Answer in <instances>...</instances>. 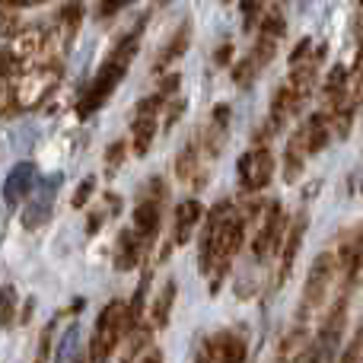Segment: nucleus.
Here are the masks:
<instances>
[{
  "instance_id": "obj_1",
  "label": "nucleus",
  "mask_w": 363,
  "mask_h": 363,
  "mask_svg": "<svg viewBox=\"0 0 363 363\" xmlns=\"http://www.w3.org/2000/svg\"><path fill=\"white\" fill-rule=\"evenodd\" d=\"M242 230H245V220L239 217V213H230V204H220L211 211L204 239H201V271H204V274L217 271L211 290L220 287L230 262L236 258L239 245H242Z\"/></svg>"
},
{
  "instance_id": "obj_2",
  "label": "nucleus",
  "mask_w": 363,
  "mask_h": 363,
  "mask_svg": "<svg viewBox=\"0 0 363 363\" xmlns=\"http://www.w3.org/2000/svg\"><path fill=\"white\" fill-rule=\"evenodd\" d=\"M140 32H144V23H140L138 29L131 32V35H125V38H121V45L112 51V57H108V61L99 67V74H96V80L89 83V89H86V93H83L80 106H77V112H80V118H86L89 112H96V108H99L102 102H106L108 96L115 93V86H118V83L125 80V74H128V64H131L134 51H138Z\"/></svg>"
},
{
  "instance_id": "obj_3",
  "label": "nucleus",
  "mask_w": 363,
  "mask_h": 363,
  "mask_svg": "<svg viewBox=\"0 0 363 363\" xmlns=\"http://www.w3.org/2000/svg\"><path fill=\"white\" fill-rule=\"evenodd\" d=\"M125 315H128V309L121 306V303H108V306L102 309L99 322H96V335H93V363H106V357L115 351L121 332L128 328Z\"/></svg>"
},
{
  "instance_id": "obj_4",
  "label": "nucleus",
  "mask_w": 363,
  "mask_h": 363,
  "mask_svg": "<svg viewBox=\"0 0 363 363\" xmlns=\"http://www.w3.org/2000/svg\"><path fill=\"white\" fill-rule=\"evenodd\" d=\"M332 281H335V258H332V255H319V258L313 262V268H309L306 290H303V306H300V315H303V319H306L309 313H315V309L325 303Z\"/></svg>"
},
{
  "instance_id": "obj_5",
  "label": "nucleus",
  "mask_w": 363,
  "mask_h": 363,
  "mask_svg": "<svg viewBox=\"0 0 363 363\" xmlns=\"http://www.w3.org/2000/svg\"><path fill=\"white\" fill-rule=\"evenodd\" d=\"M245 360V338L236 332H220L198 347L194 363H242Z\"/></svg>"
},
{
  "instance_id": "obj_6",
  "label": "nucleus",
  "mask_w": 363,
  "mask_h": 363,
  "mask_svg": "<svg viewBox=\"0 0 363 363\" xmlns=\"http://www.w3.org/2000/svg\"><path fill=\"white\" fill-rule=\"evenodd\" d=\"M271 169H274V160H271L268 147H255L239 157V182L245 191H262L271 182Z\"/></svg>"
},
{
  "instance_id": "obj_7",
  "label": "nucleus",
  "mask_w": 363,
  "mask_h": 363,
  "mask_svg": "<svg viewBox=\"0 0 363 363\" xmlns=\"http://www.w3.org/2000/svg\"><path fill=\"white\" fill-rule=\"evenodd\" d=\"M160 191H163V182L153 179L147 185V198H140L138 211H134V233H138L140 242H150L160 230Z\"/></svg>"
},
{
  "instance_id": "obj_8",
  "label": "nucleus",
  "mask_w": 363,
  "mask_h": 363,
  "mask_svg": "<svg viewBox=\"0 0 363 363\" xmlns=\"http://www.w3.org/2000/svg\"><path fill=\"white\" fill-rule=\"evenodd\" d=\"M57 188H61V176H51V179L42 182L38 194L29 201V207H26V213H23V226H26V230H35V226H42L45 220L51 217V207H55Z\"/></svg>"
},
{
  "instance_id": "obj_9",
  "label": "nucleus",
  "mask_w": 363,
  "mask_h": 363,
  "mask_svg": "<svg viewBox=\"0 0 363 363\" xmlns=\"http://www.w3.org/2000/svg\"><path fill=\"white\" fill-rule=\"evenodd\" d=\"M160 106H163V99L153 96V99H147L144 106L138 108V121H134V153H138V157H144L153 144V134H157V108Z\"/></svg>"
},
{
  "instance_id": "obj_10",
  "label": "nucleus",
  "mask_w": 363,
  "mask_h": 363,
  "mask_svg": "<svg viewBox=\"0 0 363 363\" xmlns=\"http://www.w3.org/2000/svg\"><path fill=\"white\" fill-rule=\"evenodd\" d=\"M281 35H284V16H281V10L274 6V10L264 16V26H262V35H258V45H255V55H252V61H255V64H268L271 57L277 55Z\"/></svg>"
},
{
  "instance_id": "obj_11",
  "label": "nucleus",
  "mask_w": 363,
  "mask_h": 363,
  "mask_svg": "<svg viewBox=\"0 0 363 363\" xmlns=\"http://www.w3.org/2000/svg\"><path fill=\"white\" fill-rule=\"evenodd\" d=\"M281 230H284V213H281L277 204H271L268 217H264L262 230H258V236H255V258L258 262H264V258L277 249V236H281Z\"/></svg>"
},
{
  "instance_id": "obj_12",
  "label": "nucleus",
  "mask_w": 363,
  "mask_h": 363,
  "mask_svg": "<svg viewBox=\"0 0 363 363\" xmlns=\"http://www.w3.org/2000/svg\"><path fill=\"white\" fill-rule=\"evenodd\" d=\"M32 185H35V166L32 163H19L13 166V172L6 176L4 182V201L6 204H19V201L26 198V194L32 191Z\"/></svg>"
},
{
  "instance_id": "obj_13",
  "label": "nucleus",
  "mask_w": 363,
  "mask_h": 363,
  "mask_svg": "<svg viewBox=\"0 0 363 363\" xmlns=\"http://www.w3.org/2000/svg\"><path fill=\"white\" fill-rule=\"evenodd\" d=\"M140 255H144V242L138 239V233L134 230H125L118 236V245H115V268L131 271L134 264L140 262Z\"/></svg>"
},
{
  "instance_id": "obj_14",
  "label": "nucleus",
  "mask_w": 363,
  "mask_h": 363,
  "mask_svg": "<svg viewBox=\"0 0 363 363\" xmlns=\"http://www.w3.org/2000/svg\"><path fill=\"white\" fill-rule=\"evenodd\" d=\"M201 204L198 201H182L179 204V211H176V242L179 245H185L188 239H191V230L198 226V220H201Z\"/></svg>"
},
{
  "instance_id": "obj_15",
  "label": "nucleus",
  "mask_w": 363,
  "mask_h": 363,
  "mask_svg": "<svg viewBox=\"0 0 363 363\" xmlns=\"http://www.w3.org/2000/svg\"><path fill=\"white\" fill-rule=\"evenodd\" d=\"M303 233H306V213H300V217L294 220V226H290L287 239H284V255H281V281L287 277L290 264H294L296 252H300V242H303Z\"/></svg>"
},
{
  "instance_id": "obj_16",
  "label": "nucleus",
  "mask_w": 363,
  "mask_h": 363,
  "mask_svg": "<svg viewBox=\"0 0 363 363\" xmlns=\"http://www.w3.org/2000/svg\"><path fill=\"white\" fill-rule=\"evenodd\" d=\"M303 106V99L294 93V89H277L274 102H271V118H274V128H281L287 118H294V112Z\"/></svg>"
},
{
  "instance_id": "obj_17",
  "label": "nucleus",
  "mask_w": 363,
  "mask_h": 363,
  "mask_svg": "<svg viewBox=\"0 0 363 363\" xmlns=\"http://www.w3.org/2000/svg\"><path fill=\"white\" fill-rule=\"evenodd\" d=\"M300 134H303V144H306V153H319L328 144V118L325 115H315V118L306 121V128Z\"/></svg>"
},
{
  "instance_id": "obj_18",
  "label": "nucleus",
  "mask_w": 363,
  "mask_h": 363,
  "mask_svg": "<svg viewBox=\"0 0 363 363\" xmlns=\"http://www.w3.org/2000/svg\"><path fill=\"white\" fill-rule=\"evenodd\" d=\"M341 268H345L351 284L357 281V274H360V233L357 230L347 236V242H341Z\"/></svg>"
},
{
  "instance_id": "obj_19",
  "label": "nucleus",
  "mask_w": 363,
  "mask_h": 363,
  "mask_svg": "<svg viewBox=\"0 0 363 363\" xmlns=\"http://www.w3.org/2000/svg\"><path fill=\"white\" fill-rule=\"evenodd\" d=\"M188 42H191V23H182L179 29H176V35H172V42L163 48V55L157 57V67H166V64H172L176 57L185 55V48H188Z\"/></svg>"
},
{
  "instance_id": "obj_20",
  "label": "nucleus",
  "mask_w": 363,
  "mask_h": 363,
  "mask_svg": "<svg viewBox=\"0 0 363 363\" xmlns=\"http://www.w3.org/2000/svg\"><path fill=\"white\" fill-rule=\"evenodd\" d=\"M303 157H306V144H303V134H296V138L290 140V147H287V172H284V179H287V182L300 179Z\"/></svg>"
},
{
  "instance_id": "obj_21",
  "label": "nucleus",
  "mask_w": 363,
  "mask_h": 363,
  "mask_svg": "<svg viewBox=\"0 0 363 363\" xmlns=\"http://www.w3.org/2000/svg\"><path fill=\"white\" fill-rule=\"evenodd\" d=\"M77 347H80V325H70L67 332L61 335V341H57V357H55V363H74V357H77Z\"/></svg>"
},
{
  "instance_id": "obj_22",
  "label": "nucleus",
  "mask_w": 363,
  "mask_h": 363,
  "mask_svg": "<svg viewBox=\"0 0 363 363\" xmlns=\"http://www.w3.org/2000/svg\"><path fill=\"white\" fill-rule=\"evenodd\" d=\"M172 300H176V284H166L163 287V294H160V300H157V306H153V325L157 328H163L166 322H169V313H172Z\"/></svg>"
},
{
  "instance_id": "obj_23",
  "label": "nucleus",
  "mask_w": 363,
  "mask_h": 363,
  "mask_svg": "<svg viewBox=\"0 0 363 363\" xmlns=\"http://www.w3.org/2000/svg\"><path fill=\"white\" fill-rule=\"evenodd\" d=\"M16 322V287H0V325L10 328Z\"/></svg>"
},
{
  "instance_id": "obj_24",
  "label": "nucleus",
  "mask_w": 363,
  "mask_h": 363,
  "mask_svg": "<svg viewBox=\"0 0 363 363\" xmlns=\"http://www.w3.org/2000/svg\"><path fill=\"white\" fill-rule=\"evenodd\" d=\"M80 16H83L80 4H67V6L61 10V42H64V45L74 38L77 26H80Z\"/></svg>"
},
{
  "instance_id": "obj_25",
  "label": "nucleus",
  "mask_w": 363,
  "mask_h": 363,
  "mask_svg": "<svg viewBox=\"0 0 363 363\" xmlns=\"http://www.w3.org/2000/svg\"><path fill=\"white\" fill-rule=\"evenodd\" d=\"M194 169H198V144H191V147H185L182 150V157H179V179H191L194 176Z\"/></svg>"
},
{
  "instance_id": "obj_26",
  "label": "nucleus",
  "mask_w": 363,
  "mask_h": 363,
  "mask_svg": "<svg viewBox=\"0 0 363 363\" xmlns=\"http://www.w3.org/2000/svg\"><path fill=\"white\" fill-rule=\"evenodd\" d=\"M16 112V96H13L10 77L0 74V115H13Z\"/></svg>"
},
{
  "instance_id": "obj_27",
  "label": "nucleus",
  "mask_w": 363,
  "mask_h": 363,
  "mask_svg": "<svg viewBox=\"0 0 363 363\" xmlns=\"http://www.w3.org/2000/svg\"><path fill=\"white\" fill-rule=\"evenodd\" d=\"M262 6H264V0H239V10H242V26H245V29H252V26L258 23Z\"/></svg>"
},
{
  "instance_id": "obj_28",
  "label": "nucleus",
  "mask_w": 363,
  "mask_h": 363,
  "mask_svg": "<svg viewBox=\"0 0 363 363\" xmlns=\"http://www.w3.org/2000/svg\"><path fill=\"white\" fill-rule=\"evenodd\" d=\"M255 74H258V64L252 61H242V64H236V70H233V77H236V83H242V86H249L252 80H255Z\"/></svg>"
},
{
  "instance_id": "obj_29",
  "label": "nucleus",
  "mask_w": 363,
  "mask_h": 363,
  "mask_svg": "<svg viewBox=\"0 0 363 363\" xmlns=\"http://www.w3.org/2000/svg\"><path fill=\"white\" fill-rule=\"evenodd\" d=\"M128 4H134V0H102V4H99V16H102V19L115 16V13L125 10Z\"/></svg>"
},
{
  "instance_id": "obj_30",
  "label": "nucleus",
  "mask_w": 363,
  "mask_h": 363,
  "mask_svg": "<svg viewBox=\"0 0 363 363\" xmlns=\"http://www.w3.org/2000/svg\"><path fill=\"white\" fill-rule=\"evenodd\" d=\"M121 157H125V144H115V147H108V153H106V163H108V172H115L121 166Z\"/></svg>"
},
{
  "instance_id": "obj_31",
  "label": "nucleus",
  "mask_w": 363,
  "mask_h": 363,
  "mask_svg": "<svg viewBox=\"0 0 363 363\" xmlns=\"http://www.w3.org/2000/svg\"><path fill=\"white\" fill-rule=\"evenodd\" d=\"M93 185H96L93 179H83V182H80V188H77V194H74V207H83V204H86V198L93 194Z\"/></svg>"
},
{
  "instance_id": "obj_32",
  "label": "nucleus",
  "mask_w": 363,
  "mask_h": 363,
  "mask_svg": "<svg viewBox=\"0 0 363 363\" xmlns=\"http://www.w3.org/2000/svg\"><path fill=\"white\" fill-rule=\"evenodd\" d=\"M341 363H363L360 360V332L354 335V341L347 345V351H345V357H341Z\"/></svg>"
},
{
  "instance_id": "obj_33",
  "label": "nucleus",
  "mask_w": 363,
  "mask_h": 363,
  "mask_svg": "<svg viewBox=\"0 0 363 363\" xmlns=\"http://www.w3.org/2000/svg\"><path fill=\"white\" fill-rule=\"evenodd\" d=\"M51 332H55V322H51V325L45 328V335H42V347H38V357H35L38 363H48V351H51V347H48V345H51Z\"/></svg>"
},
{
  "instance_id": "obj_34",
  "label": "nucleus",
  "mask_w": 363,
  "mask_h": 363,
  "mask_svg": "<svg viewBox=\"0 0 363 363\" xmlns=\"http://www.w3.org/2000/svg\"><path fill=\"white\" fill-rule=\"evenodd\" d=\"M313 48V38H303L300 45H296V51L294 55H290V64H296V61H303V57H306V51Z\"/></svg>"
},
{
  "instance_id": "obj_35",
  "label": "nucleus",
  "mask_w": 363,
  "mask_h": 363,
  "mask_svg": "<svg viewBox=\"0 0 363 363\" xmlns=\"http://www.w3.org/2000/svg\"><path fill=\"white\" fill-rule=\"evenodd\" d=\"M10 32H16V19L10 13H0V35H10Z\"/></svg>"
},
{
  "instance_id": "obj_36",
  "label": "nucleus",
  "mask_w": 363,
  "mask_h": 363,
  "mask_svg": "<svg viewBox=\"0 0 363 363\" xmlns=\"http://www.w3.org/2000/svg\"><path fill=\"white\" fill-rule=\"evenodd\" d=\"M230 45H223V48H220V55H217V64H226V61H230Z\"/></svg>"
},
{
  "instance_id": "obj_37",
  "label": "nucleus",
  "mask_w": 363,
  "mask_h": 363,
  "mask_svg": "<svg viewBox=\"0 0 363 363\" xmlns=\"http://www.w3.org/2000/svg\"><path fill=\"white\" fill-rule=\"evenodd\" d=\"M144 363H163V354H160V351H150V354H147V360Z\"/></svg>"
},
{
  "instance_id": "obj_38",
  "label": "nucleus",
  "mask_w": 363,
  "mask_h": 363,
  "mask_svg": "<svg viewBox=\"0 0 363 363\" xmlns=\"http://www.w3.org/2000/svg\"><path fill=\"white\" fill-rule=\"evenodd\" d=\"M6 4H13V6H29V4H42V0H6Z\"/></svg>"
}]
</instances>
